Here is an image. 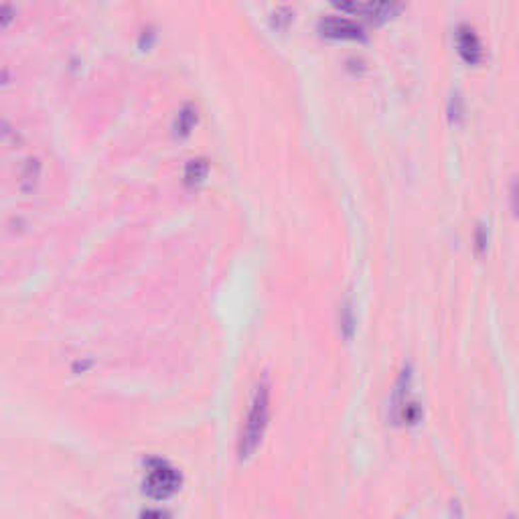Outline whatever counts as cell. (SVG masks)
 <instances>
[{"mask_svg": "<svg viewBox=\"0 0 519 519\" xmlns=\"http://www.w3.org/2000/svg\"><path fill=\"white\" fill-rule=\"evenodd\" d=\"M270 422V387L268 383H260L252 400V408L245 418V426L240 436L238 453L242 460H247L256 453V448L264 438V432Z\"/></svg>", "mask_w": 519, "mask_h": 519, "instance_id": "obj_1", "label": "cell"}, {"mask_svg": "<svg viewBox=\"0 0 519 519\" xmlns=\"http://www.w3.org/2000/svg\"><path fill=\"white\" fill-rule=\"evenodd\" d=\"M181 483H183L181 473L175 467H170L167 460L153 458L148 460L142 491L146 497H151L154 501H167L181 489Z\"/></svg>", "mask_w": 519, "mask_h": 519, "instance_id": "obj_2", "label": "cell"}, {"mask_svg": "<svg viewBox=\"0 0 519 519\" xmlns=\"http://www.w3.org/2000/svg\"><path fill=\"white\" fill-rule=\"evenodd\" d=\"M410 385H412V367H404L400 378H397L394 394H392V420L394 424H418L422 410L418 404H414L408 400L410 394Z\"/></svg>", "mask_w": 519, "mask_h": 519, "instance_id": "obj_3", "label": "cell"}, {"mask_svg": "<svg viewBox=\"0 0 519 519\" xmlns=\"http://www.w3.org/2000/svg\"><path fill=\"white\" fill-rule=\"evenodd\" d=\"M317 31L321 37L331 41H366L363 29L355 21L343 16H325L319 21Z\"/></svg>", "mask_w": 519, "mask_h": 519, "instance_id": "obj_4", "label": "cell"}, {"mask_svg": "<svg viewBox=\"0 0 519 519\" xmlns=\"http://www.w3.org/2000/svg\"><path fill=\"white\" fill-rule=\"evenodd\" d=\"M455 45H457L458 57L467 65H481L485 62V49L479 39V35L471 25H458L457 33H455Z\"/></svg>", "mask_w": 519, "mask_h": 519, "instance_id": "obj_5", "label": "cell"}, {"mask_svg": "<svg viewBox=\"0 0 519 519\" xmlns=\"http://www.w3.org/2000/svg\"><path fill=\"white\" fill-rule=\"evenodd\" d=\"M404 8V0H367L363 4L361 15L371 27H382L396 18Z\"/></svg>", "mask_w": 519, "mask_h": 519, "instance_id": "obj_6", "label": "cell"}, {"mask_svg": "<svg viewBox=\"0 0 519 519\" xmlns=\"http://www.w3.org/2000/svg\"><path fill=\"white\" fill-rule=\"evenodd\" d=\"M207 175H209V163L205 158H193L185 167V185L199 187L201 183H205Z\"/></svg>", "mask_w": 519, "mask_h": 519, "instance_id": "obj_7", "label": "cell"}, {"mask_svg": "<svg viewBox=\"0 0 519 519\" xmlns=\"http://www.w3.org/2000/svg\"><path fill=\"white\" fill-rule=\"evenodd\" d=\"M197 107L193 106H185L181 112H179V116H177V120H175V126H173V130H175V136L177 138H187L191 132H193V128L197 126Z\"/></svg>", "mask_w": 519, "mask_h": 519, "instance_id": "obj_8", "label": "cell"}, {"mask_svg": "<svg viewBox=\"0 0 519 519\" xmlns=\"http://www.w3.org/2000/svg\"><path fill=\"white\" fill-rule=\"evenodd\" d=\"M292 21H294V11L288 6H280L270 15V27L278 33H286L291 29Z\"/></svg>", "mask_w": 519, "mask_h": 519, "instance_id": "obj_9", "label": "cell"}, {"mask_svg": "<svg viewBox=\"0 0 519 519\" xmlns=\"http://www.w3.org/2000/svg\"><path fill=\"white\" fill-rule=\"evenodd\" d=\"M448 120L450 124H460L462 118H465V102H462V95L458 92H455L448 100Z\"/></svg>", "mask_w": 519, "mask_h": 519, "instance_id": "obj_10", "label": "cell"}, {"mask_svg": "<svg viewBox=\"0 0 519 519\" xmlns=\"http://www.w3.org/2000/svg\"><path fill=\"white\" fill-rule=\"evenodd\" d=\"M353 331H355V317H353L351 303L345 301L343 306H341V333L349 339L353 335Z\"/></svg>", "mask_w": 519, "mask_h": 519, "instance_id": "obj_11", "label": "cell"}, {"mask_svg": "<svg viewBox=\"0 0 519 519\" xmlns=\"http://www.w3.org/2000/svg\"><path fill=\"white\" fill-rule=\"evenodd\" d=\"M37 181H39V161L31 158V161H27V170L23 173V187H25V183H29L27 191H33Z\"/></svg>", "mask_w": 519, "mask_h": 519, "instance_id": "obj_12", "label": "cell"}, {"mask_svg": "<svg viewBox=\"0 0 519 519\" xmlns=\"http://www.w3.org/2000/svg\"><path fill=\"white\" fill-rule=\"evenodd\" d=\"M331 4L335 6L337 11L347 13V15H357V13L363 11V4L359 0H331Z\"/></svg>", "mask_w": 519, "mask_h": 519, "instance_id": "obj_13", "label": "cell"}, {"mask_svg": "<svg viewBox=\"0 0 519 519\" xmlns=\"http://www.w3.org/2000/svg\"><path fill=\"white\" fill-rule=\"evenodd\" d=\"M474 242H477V252H479V254H483V252H485V247H487V228H485L483 223L477 228Z\"/></svg>", "mask_w": 519, "mask_h": 519, "instance_id": "obj_14", "label": "cell"}, {"mask_svg": "<svg viewBox=\"0 0 519 519\" xmlns=\"http://www.w3.org/2000/svg\"><path fill=\"white\" fill-rule=\"evenodd\" d=\"M153 41H154V33H153V29H148V31H142V35H140V41H138V45H140V49H142V51H146V49H151Z\"/></svg>", "mask_w": 519, "mask_h": 519, "instance_id": "obj_15", "label": "cell"}, {"mask_svg": "<svg viewBox=\"0 0 519 519\" xmlns=\"http://www.w3.org/2000/svg\"><path fill=\"white\" fill-rule=\"evenodd\" d=\"M13 23V8L8 4L2 6V18H0V27L2 29H8V25Z\"/></svg>", "mask_w": 519, "mask_h": 519, "instance_id": "obj_16", "label": "cell"}, {"mask_svg": "<svg viewBox=\"0 0 519 519\" xmlns=\"http://www.w3.org/2000/svg\"><path fill=\"white\" fill-rule=\"evenodd\" d=\"M511 207H513V214L519 215V183L518 181H513L511 185Z\"/></svg>", "mask_w": 519, "mask_h": 519, "instance_id": "obj_17", "label": "cell"}]
</instances>
